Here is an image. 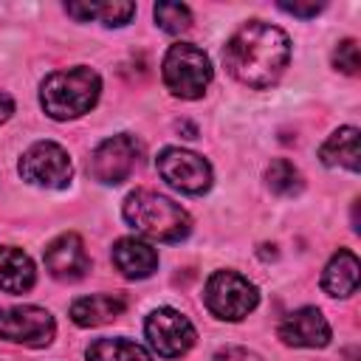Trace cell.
Returning a JSON list of instances; mask_svg holds the SVG:
<instances>
[{
  "mask_svg": "<svg viewBox=\"0 0 361 361\" xmlns=\"http://www.w3.org/2000/svg\"><path fill=\"white\" fill-rule=\"evenodd\" d=\"M288 59H290L288 34L262 20H248L245 25H240L223 48V62L228 73L240 85L257 90L271 87L288 68Z\"/></svg>",
  "mask_w": 361,
  "mask_h": 361,
  "instance_id": "6da1fadb",
  "label": "cell"
},
{
  "mask_svg": "<svg viewBox=\"0 0 361 361\" xmlns=\"http://www.w3.org/2000/svg\"><path fill=\"white\" fill-rule=\"evenodd\" d=\"M124 220L144 237L158 243H180L192 231V220L186 209H180L175 200L152 192V189H135L124 200Z\"/></svg>",
  "mask_w": 361,
  "mask_h": 361,
  "instance_id": "7a4b0ae2",
  "label": "cell"
},
{
  "mask_svg": "<svg viewBox=\"0 0 361 361\" xmlns=\"http://www.w3.org/2000/svg\"><path fill=\"white\" fill-rule=\"evenodd\" d=\"M99 93H102L99 73L87 65H76V68H65L45 76L39 87V104L51 118L65 121L93 110V104L99 102Z\"/></svg>",
  "mask_w": 361,
  "mask_h": 361,
  "instance_id": "3957f363",
  "label": "cell"
},
{
  "mask_svg": "<svg viewBox=\"0 0 361 361\" xmlns=\"http://www.w3.org/2000/svg\"><path fill=\"white\" fill-rule=\"evenodd\" d=\"M161 68H164V85L178 99H200L212 82V62L192 42L169 45Z\"/></svg>",
  "mask_w": 361,
  "mask_h": 361,
  "instance_id": "277c9868",
  "label": "cell"
},
{
  "mask_svg": "<svg viewBox=\"0 0 361 361\" xmlns=\"http://www.w3.org/2000/svg\"><path fill=\"white\" fill-rule=\"evenodd\" d=\"M203 302H206L212 316H217L223 322H240L257 307L259 293H257L254 282H248L243 274H237V271H214L209 276V282H206Z\"/></svg>",
  "mask_w": 361,
  "mask_h": 361,
  "instance_id": "5b68a950",
  "label": "cell"
},
{
  "mask_svg": "<svg viewBox=\"0 0 361 361\" xmlns=\"http://www.w3.org/2000/svg\"><path fill=\"white\" fill-rule=\"evenodd\" d=\"M20 175L23 180L45 189H65L71 183L73 166L68 152L54 141H37L31 144L20 158Z\"/></svg>",
  "mask_w": 361,
  "mask_h": 361,
  "instance_id": "8992f818",
  "label": "cell"
},
{
  "mask_svg": "<svg viewBox=\"0 0 361 361\" xmlns=\"http://www.w3.org/2000/svg\"><path fill=\"white\" fill-rule=\"evenodd\" d=\"M144 333H147L149 347L164 358H178L183 353H189L195 338H197L192 322L175 307L152 310L147 316V322H144Z\"/></svg>",
  "mask_w": 361,
  "mask_h": 361,
  "instance_id": "52a82bcc",
  "label": "cell"
},
{
  "mask_svg": "<svg viewBox=\"0 0 361 361\" xmlns=\"http://www.w3.org/2000/svg\"><path fill=\"white\" fill-rule=\"evenodd\" d=\"M158 172L161 178L186 195H203L212 186V166L203 155L180 149V147H166L158 155Z\"/></svg>",
  "mask_w": 361,
  "mask_h": 361,
  "instance_id": "ba28073f",
  "label": "cell"
},
{
  "mask_svg": "<svg viewBox=\"0 0 361 361\" xmlns=\"http://www.w3.org/2000/svg\"><path fill=\"white\" fill-rule=\"evenodd\" d=\"M56 322L45 307L23 305L0 310V338L25 344V347H48L54 341Z\"/></svg>",
  "mask_w": 361,
  "mask_h": 361,
  "instance_id": "9c48e42d",
  "label": "cell"
},
{
  "mask_svg": "<svg viewBox=\"0 0 361 361\" xmlns=\"http://www.w3.org/2000/svg\"><path fill=\"white\" fill-rule=\"evenodd\" d=\"M138 158H141V144L130 133H118L113 138H104L96 147V152L90 158V172L99 183L116 186L133 175Z\"/></svg>",
  "mask_w": 361,
  "mask_h": 361,
  "instance_id": "30bf717a",
  "label": "cell"
},
{
  "mask_svg": "<svg viewBox=\"0 0 361 361\" xmlns=\"http://www.w3.org/2000/svg\"><path fill=\"white\" fill-rule=\"evenodd\" d=\"M45 268L54 279L59 282H79L90 271V257L79 234L68 231L59 234L48 248H45Z\"/></svg>",
  "mask_w": 361,
  "mask_h": 361,
  "instance_id": "8fae6325",
  "label": "cell"
},
{
  "mask_svg": "<svg viewBox=\"0 0 361 361\" xmlns=\"http://www.w3.org/2000/svg\"><path fill=\"white\" fill-rule=\"evenodd\" d=\"M279 338L288 347H324L330 341V324L319 307H299L279 322Z\"/></svg>",
  "mask_w": 361,
  "mask_h": 361,
  "instance_id": "7c38bea8",
  "label": "cell"
},
{
  "mask_svg": "<svg viewBox=\"0 0 361 361\" xmlns=\"http://www.w3.org/2000/svg\"><path fill=\"white\" fill-rule=\"evenodd\" d=\"M113 265L127 279H147L158 268V251L138 237H121L113 245Z\"/></svg>",
  "mask_w": 361,
  "mask_h": 361,
  "instance_id": "4fadbf2b",
  "label": "cell"
},
{
  "mask_svg": "<svg viewBox=\"0 0 361 361\" xmlns=\"http://www.w3.org/2000/svg\"><path fill=\"white\" fill-rule=\"evenodd\" d=\"M37 271L25 251L14 245H0V290L3 293H25L34 288Z\"/></svg>",
  "mask_w": 361,
  "mask_h": 361,
  "instance_id": "5bb4252c",
  "label": "cell"
},
{
  "mask_svg": "<svg viewBox=\"0 0 361 361\" xmlns=\"http://www.w3.org/2000/svg\"><path fill=\"white\" fill-rule=\"evenodd\" d=\"M358 276H361V265H358V257L347 248H338V254H333V259L324 265V274H322V288L330 293V296H350L358 290Z\"/></svg>",
  "mask_w": 361,
  "mask_h": 361,
  "instance_id": "9a60e30c",
  "label": "cell"
},
{
  "mask_svg": "<svg viewBox=\"0 0 361 361\" xmlns=\"http://www.w3.org/2000/svg\"><path fill=\"white\" fill-rule=\"evenodd\" d=\"M124 299L113 293H96V296H82L71 305V319L79 327H99L104 322H113L116 316L124 313Z\"/></svg>",
  "mask_w": 361,
  "mask_h": 361,
  "instance_id": "2e32d148",
  "label": "cell"
},
{
  "mask_svg": "<svg viewBox=\"0 0 361 361\" xmlns=\"http://www.w3.org/2000/svg\"><path fill=\"white\" fill-rule=\"evenodd\" d=\"M319 158L324 166H344L350 172H358L361 152H358V130L355 127H338L319 149Z\"/></svg>",
  "mask_w": 361,
  "mask_h": 361,
  "instance_id": "e0dca14e",
  "label": "cell"
},
{
  "mask_svg": "<svg viewBox=\"0 0 361 361\" xmlns=\"http://www.w3.org/2000/svg\"><path fill=\"white\" fill-rule=\"evenodd\" d=\"M65 11L76 17L79 23L99 20L104 25H127L135 14V3H121V0H107V3H68Z\"/></svg>",
  "mask_w": 361,
  "mask_h": 361,
  "instance_id": "ac0fdd59",
  "label": "cell"
},
{
  "mask_svg": "<svg viewBox=\"0 0 361 361\" xmlns=\"http://www.w3.org/2000/svg\"><path fill=\"white\" fill-rule=\"evenodd\" d=\"M87 361H152V355L130 338H96L87 347Z\"/></svg>",
  "mask_w": 361,
  "mask_h": 361,
  "instance_id": "d6986e66",
  "label": "cell"
},
{
  "mask_svg": "<svg viewBox=\"0 0 361 361\" xmlns=\"http://www.w3.org/2000/svg\"><path fill=\"white\" fill-rule=\"evenodd\" d=\"M265 180L271 186V192L282 195V197H293L302 192L305 180H302V172L288 161V158H276L271 161V166L265 169Z\"/></svg>",
  "mask_w": 361,
  "mask_h": 361,
  "instance_id": "ffe728a7",
  "label": "cell"
},
{
  "mask_svg": "<svg viewBox=\"0 0 361 361\" xmlns=\"http://www.w3.org/2000/svg\"><path fill=\"white\" fill-rule=\"evenodd\" d=\"M152 14H155V23L166 34H180L192 25V11L183 3H155Z\"/></svg>",
  "mask_w": 361,
  "mask_h": 361,
  "instance_id": "44dd1931",
  "label": "cell"
},
{
  "mask_svg": "<svg viewBox=\"0 0 361 361\" xmlns=\"http://www.w3.org/2000/svg\"><path fill=\"white\" fill-rule=\"evenodd\" d=\"M333 65L347 73V76H355L358 68H361V56H358V42L355 39H341L333 51Z\"/></svg>",
  "mask_w": 361,
  "mask_h": 361,
  "instance_id": "7402d4cb",
  "label": "cell"
},
{
  "mask_svg": "<svg viewBox=\"0 0 361 361\" xmlns=\"http://www.w3.org/2000/svg\"><path fill=\"white\" fill-rule=\"evenodd\" d=\"M279 8L288 11V14H293V17L310 20V17H316L324 8V3H279Z\"/></svg>",
  "mask_w": 361,
  "mask_h": 361,
  "instance_id": "603a6c76",
  "label": "cell"
},
{
  "mask_svg": "<svg viewBox=\"0 0 361 361\" xmlns=\"http://www.w3.org/2000/svg\"><path fill=\"white\" fill-rule=\"evenodd\" d=\"M212 361H259V355L245 350V347H223L214 353Z\"/></svg>",
  "mask_w": 361,
  "mask_h": 361,
  "instance_id": "cb8c5ba5",
  "label": "cell"
},
{
  "mask_svg": "<svg viewBox=\"0 0 361 361\" xmlns=\"http://www.w3.org/2000/svg\"><path fill=\"white\" fill-rule=\"evenodd\" d=\"M11 113H14V99H11L8 93H3V90H0V124H3V121H8V116H11Z\"/></svg>",
  "mask_w": 361,
  "mask_h": 361,
  "instance_id": "d4e9b609",
  "label": "cell"
}]
</instances>
